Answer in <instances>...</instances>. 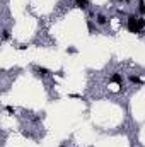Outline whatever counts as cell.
<instances>
[{
	"label": "cell",
	"instance_id": "obj_5",
	"mask_svg": "<svg viewBox=\"0 0 145 147\" xmlns=\"http://www.w3.org/2000/svg\"><path fill=\"white\" fill-rule=\"evenodd\" d=\"M130 82H132V84H142L138 75H130Z\"/></svg>",
	"mask_w": 145,
	"mask_h": 147
},
{
	"label": "cell",
	"instance_id": "obj_3",
	"mask_svg": "<svg viewBox=\"0 0 145 147\" xmlns=\"http://www.w3.org/2000/svg\"><path fill=\"white\" fill-rule=\"evenodd\" d=\"M34 70H36V74H38L39 77H46V75L50 74V70H48V69H45V67H36Z\"/></svg>",
	"mask_w": 145,
	"mask_h": 147
},
{
	"label": "cell",
	"instance_id": "obj_8",
	"mask_svg": "<svg viewBox=\"0 0 145 147\" xmlns=\"http://www.w3.org/2000/svg\"><path fill=\"white\" fill-rule=\"evenodd\" d=\"M9 36H10V34H9V29H5V31H3V39H9Z\"/></svg>",
	"mask_w": 145,
	"mask_h": 147
},
{
	"label": "cell",
	"instance_id": "obj_7",
	"mask_svg": "<svg viewBox=\"0 0 145 147\" xmlns=\"http://www.w3.org/2000/svg\"><path fill=\"white\" fill-rule=\"evenodd\" d=\"M75 2H77V5L82 7V9H85V7H87V0H75Z\"/></svg>",
	"mask_w": 145,
	"mask_h": 147
},
{
	"label": "cell",
	"instance_id": "obj_9",
	"mask_svg": "<svg viewBox=\"0 0 145 147\" xmlns=\"http://www.w3.org/2000/svg\"><path fill=\"white\" fill-rule=\"evenodd\" d=\"M7 111H9V113H14V108H12V106H7V108H5Z\"/></svg>",
	"mask_w": 145,
	"mask_h": 147
},
{
	"label": "cell",
	"instance_id": "obj_6",
	"mask_svg": "<svg viewBox=\"0 0 145 147\" xmlns=\"http://www.w3.org/2000/svg\"><path fill=\"white\" fill-rule=\"evenodd\" d=\"M138 12L145 14V2H143V0H140V3H138Z\"/></svg>",
	"mask_w": 145,
	"mask_h": 147
},
{
	"label": "cell",
	"instance_id": "obj_4",
	"mask_svg": "<svg viewBox=\"0 0 145 147\" xmlns=\"http://www.w3.org/2000/svg\"><path fill=\"white\" fill-rule=\"evenodd\" d=\"M96 21H97V24H101V26H103V24H106V22H108V17L104 16V14H97Z\"/></svg>",
	"mask_w": 145,
	"mask_h": 147
},
{
	"label": "cell",
	"instance_id": "obj_1",
	"mask_svg": "<svg viewBox=\"0 0 145 147\" xmlns=\"http://www.w3.org/2000/svg\"><path fill=\"white\" fill-rule=\"evenodd\" d=\"M126 27H128L130 33H142V29L145 27V21L142 17H137V16H128L126 19Z\"/></svg>",
	"mask_w": 145,
	"mask_h": 147
},
{
	"label": "cell",
	"instance_id": "obj_2",
	"mask_svg": "<svg viewBox=\"0 0 145 147\" xmlns=\"http://www.w3.org/2000/svg\"><path fill=\"white\" fill-rule=\"evenodd\" d=\"M109 82H114V84H123V75L121 74H113L111 75V79H109Z\"/></svg>",
	"mask_w": 145,
	"mask_h": 147
}]
</instances>
